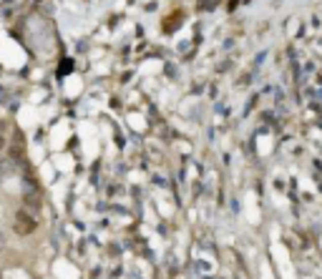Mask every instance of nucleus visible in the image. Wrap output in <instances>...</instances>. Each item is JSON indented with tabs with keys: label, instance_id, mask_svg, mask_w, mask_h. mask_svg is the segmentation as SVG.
<instances>
[{
	"label": "nucleus",
	"instance_id": "obj_6",
	"mask_svg": "<svg viewBox=\"0 0 322 279\" xmlns=\"http://www.w3.org/2000/svg\"><path fill=\"white\" fill-rule=\"evenodd\" d=\"M3 146H5V139H3V136H0V151H3Z\"/></svg>",
	"mask_w": 322,
	"mask_h": 279
},
{
	"label": "nucleus",
	"instance_id": "obj_4",
	"mask_svg": "<svg viewBox=\"0 0 322 279\" xmlns=\"http://www.w3.org/2000/svg\"><path fill=\"white\" fill-rule=\"evenodd\" d=\"M3 247H5V236L0 234V252H3Z\"/></svg>",
	"mask_w": 322,
	"mask_h": 279
},
{
	"label": "nucleus",
	"instance_id": "obj_2",
	"mask_svg": "<svg viewBox=\"0 0 322 279\" xmlns=\"http://www.w3.org/2000/svg\"><path fill=\"white\" fill-rule=\"evenodd\" d=\"M10 156H13V158H23V156H25V139H23L20 134H15V136H13V148H10Z\"/></svg>",
	"mask_w": 322,
	"mask_h": 279
},
{
	"label": "nucleus",
	"instance_id": "obj_1",
	"mask_svg": "<svg viewBox=\"0 0 322 279\" xmlns=\"http://www.w3.org/2000/svg\"><path fill=\"white\" fill-rule=\"evenodd\" d=\"M33 229H35V219H33V214H28L25 209H20L18 214H15V224H13V231H15L18 236H28Z\"/></svg>",
	"mask_w": 322,
	"mask_h": 279
},
{
	"label": "nucleus",
	"instance_id": "obj_5",
	"mask_svg": "<svg viewBox=\"0 0 322 279\" xmlns=\"http://www.w3.org/2000/svg\"><path fill=\"white\" fill-rule=\"evenodd\" d=\"M3 131H5V121H0V134H3Z\"/></svg>",
	"mask_w": 322,
	"mask_h": 279
},
{
	"label": "nucleus",
	"instance_id": "obj_3",
	"mask_svg": "<svg viewBox=\"0 0 322 279\" xmlns=\"http://www.w3.org/2000/svg\"><path fill=\"white\" fill-rule=\"evenodd\" d=\"M23 202H25V207H28V209H33V211L41 209V199H38L35 194H28V196H25Z\"/></svg>",
	"mask_w": 322,
	"mask_h": 279
}]
</instances>
